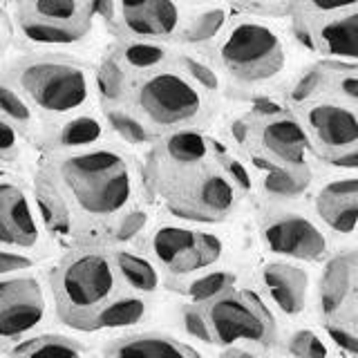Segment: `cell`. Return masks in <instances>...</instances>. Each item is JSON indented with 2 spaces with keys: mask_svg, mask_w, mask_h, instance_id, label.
<instances>
[{
  "mask_svg": "<svg viewBox=\"0 0 358 358\" xmlns=\"http://www.w3.org/2000/svg\"><path fill=\"white\" fill-rule=\"evenodd\" d=\"M238 285V275L233 271H204L195 275L193 280H188L184 285V296H188L190 302L201 305V302L217 298L224 291H229L231 287Z\"/></svg>",
  "mask_w": 358,
  "mask_h": 358,
  "instance_id": "f1b7e54d",
  "label": "cell"
},
{
  "mask_svg": "<svg viewBox=\"0 0 358 358\" xmlns=\"http://www.w3.org/2000/svg\"><path fill=\"white\" fill-rule=\"evenodd\" d=\"M25 134L14 121H9L3 112H0V164H11L22 155V145H25Z\"/></svg>",
  "mask_w": 358,
  "mask_h": 358,
  "instance_id": "d590c367",
  "label": "cell"
},
{
  "mask_svg": "<svg viewBox=\"0 0 358 358\" xmlns=\"http://www.w3.org/2000/svg\"><path fill=\"white\" fill-rule=\"evenodd\" d=\"M148 311H150L148 300L141 294H134V291L126 289L96 313V318L90 324V331L134 327V324L148 318Z\"/></svg>",
  "mask_w": 358,
  "mask_h": 358,
  "instance_id": "cb8c5ba5",
  "label": "cell"
},
{
  "mask_svg": "<svg viewBox=\"0 0 358 358\" xmlns=\"http://www.w3.org/2000/svg\"><path fill=\"white\" fill-rule=\"evenodd\" d=\"M260 285L285 316H298L307 307L309 273L294 262H268L260 268Z\"/></svg>",
  "mask_w": 358,
  "mask_h": 358,
  "instance_id": "d6986e66",
  "label": "cell"
},
{
  "mask_svg": "<svg viewBox=\"0 0 358 358\" xmlns=\"http://www.w3.org/2000/svg\"><path fill=\"white\" fill-rule=\"evenodd\" d=\"M231 9L227 5L210 3L199 7L197 14L184 18V25L179 29L177 41L190 45V48H210L220 38V34L231 20Z\"/></svg>",
  "mask_w": 358,
  "mask_h": 358,
  "instance_id": "7402d4cb",
  "label": "cell"
},
{
  "mask_svg": "<svg viewBox=\"0 0 358 358\" xmlns=\"http://www.w3.org/2000/svg\"><path fill=\"white\" fill-rule=\"evenodd\" d=\"M242 9L262 16H282L287 14V0H235Z\"/></svg>",
  "mask_w": 358,
  "mask_h": 358,
  "instance_id": "ab89813d",
  "label": "cell"
},
{
  "mask_svg": "<svg viewBox=\"0 0 358 358\" xmlns=\"http://www.w3.org/2000/svg\"><path fill=\"white\" fill-rule=\"evenodd\" d=\"M110 130L103 117H96L92 112H74V115L59 117L45 132V150H76L87 148L101 141H108Z\"/></svg>",
  "mask_w": 358,
  "mask_h": 358,
  "instance_id": "ffe728a7",
  "label": "cell"
},
{
  "mask_svg": "<svg viewBox=\"0 0 358 358\" xmlns=\"http://www.w3.org/2000/svg\"><path fill=\"white\" fill-rule=\"evenodd\" d=\"M14 345L9 347L11 356H36V354H70V356H81L87 354L90 350L72 336L65 334H27L22 338L11 341Z\"/></svg>",
  "mask_w": 358,
  "mask_h": 358,
  "instance_id": "4316f807",
  "label": "cell"
},
{
  "mask_svg": "<svg viewBox=\"0 0 358 358\" xmlns=\"http://www.w3.org/2000/svg\"><path fill=\"white\" fill-rule=\"evenodd\" d=\"M210 48L220 70L242 85H264L278 78L287 65V48L280 31L251 16H231Z\"/></svg>",
  "mask_w": 358,
  "mask_h": 358,
  "instance_id": "8992f818",
  "label": "cell"
},
{
  "mask_svg": "<svg viewBox=\"0 0 358 358\" xmlns=\"http://www.w3.org/2000/svg\"><path fill=\"white\" fill-rule=\"evenodd\" d=\"M179 3H184V5H195V7H204V5L215 3V0H179Z\"/></svg>",
  "mask_w": 358,
  "mask_h": 358,
  "instance_id": "b9f144b4",
  "label": "cell"
},
{
  "mask_svg": "<svg viewBox=\"0 0 358 358\" xmlns=\"http://www.w3.org/2000/svg\"><path fill=\"white\" fill-rule=\"evenodd\" d=\"M182 322H184V329H186V334L190 336V338H195V341L204 343V345H213L208 322H206V316H204V311H201L199 305H195V302L184 305Z\"/></svg>",
  "mask_w": 358,
  "mask_h": 358,
  "instance_id": "74e56055",
  "label": "cell"
},
{
  "mask_svg": "<svg viewBox=\"0 0 358 358\" xmlns=\"http://www.w3.org/2000/svg\"><path fill=\"white\" fill-rule=\"evenodd\" d=\"M356 251H345L327 260L318 282V313L322 320H343L356 324Z\"/></svg>",
  "mask_w": 358,
  "mask_h": 358,
  "instance_id": "e0dca14e",
  "label": "cell"
},
{
  "mask_svg": "<svg viewBox=\"0 0 358 358\" xmlns=\"http://www.w3.org/2000/svg\"><path fill=\"white\" fill-rule=\"evenodd\" d=\"M311 150L331 166L354 173L358 166L356 106L331 96H318L296 106Z\"/></svg>",
  "mask_w": 358,
  "mask_h": 358,
  "instance_id": "30bf717a",
  "label": "cell"
},
{
  "mask_svg": "<svg viewBox=\"0 0 358 358\" xmlns=\"http://www.w3.org/2000/svg\"><path fill=\"white\" fill-rule=\"evenodd\" d=\"M48 282L56 318L78 331H90L96 313L126 291L112 251L101 244H78L65 253Z\"/></svg>",
  "mask_w": 358,
  "mask_h": 358,
  "instance_id": "277c9868",
  "label": "cell"
},
{
  "mask_svg": "<svg viewBox=\"0 0 358 358\" xmlns=\"http://www.w3.org/2000/svg\"><path fill=\"white\" fill-rule=\"evenodd\" d=\"M7 81L48 119L83 112L96 96L94 70L65 52H34L11 63Z\"/></svg>",
  "mask_w": 358,
  "mask_h": 358,
  "instance_id": "5b68a950",
  "label": "cell"
},
{
  "mask_svg": "<svg viewBox=\"0 0 358 358\" xmlns=\"http://www.w3.org/2000/svg\"><path fill=\"white\" fill-rule=\"evenodd\" d=\"M143 190L186 222H227L253 179L240 157L199 128L159 134L141 166Z\"/></svg>",
  "mask_w": 358,
  "mask_h": 358,
  "instance_id": "7a4b0ae2",
  "label": "cell"
},
{
  "mask_svg": "<svg viewBox=\"0 0 358 358\" xmlns=\"http://www.w3.org/2000/svg\"><path fill=\"white\" fill-rule=\"evenodd\" d=\"M173 65L179 67L186 76H190L197 85H201L210 94L220 92V76L215 72V67L206 63L204 59H199L195 54H173Z\"/></svg>",
  "mask_w": 358,
  "mask_h": 358,
  "instance_id": "d6a6232c",
  "label": "cell"
},
{
  "mask_svg": "<svg viewBox=\"0 0 358 358\" xmlns=\"http://www.w3.org/2000/svg\"><path fill=\"white\" fill-rule=\"evenodd\" d=\"M3 177H7V171H5L3 166H0V179H3Z\"/></svg>",
  "mask_w": 358,
  "mask_h": 358,
  "instance_id": "ee69618b",
  "label": "cell"
},
{
  "mask_svg": "<svg viewBox=\"0 0 358 358\" xmlns=\"http://www.w3.org/2000/svg\"><path fill=\"white\" fill-rule=\"evenodd\" d=\"M34 264H36V255L0 246V275L25 271V268H31Z\"/></svg>",
  "mask_w": 358,
  "mask_h": 358,
  "instance_id": "f35d334b",
  "label": "cell"
},
{
  "mask_svg": "<svg viewBox=\"0 0 358 358\" xmlns=\"http://www.w3.org/2000/svg\"><path fill=\"white\" fill-rule=\"evenodd\" d=\"M231 134L260 171L309 166L311 145L300 119L271 101L257 103L249 117L231 123Z\"/></svg>",
  "mask_w": 358,
  "mask_h": 358,
  "instance_id": "52a82bcc",
  "label": "cell"
},
{
  "mask_svg": "<svg viewBox=\"0 0 358 358\" xmlns=\"http://www.w3.org/2000/svg\"><path fill=\"white\" fill-rule=\"evenodd\" d=\"M141 166L119 143L52 150L34 175V204L48 233L78 244H106L115 222L139 204Z\"/></svg>",
  "mask_w": 358,
  "mask_h": 358,
  "instance_id": "6da1fadb",
  "label": "cell"
},
{
  "mask_svg": "<svg viewBox=\"0 0 358 358\" xmlns=\"http://www.w3.org/2000/svg\"><path fill=\"white\" fill-rule=\"evenodd\" d=\"M126 81H128V72L123 70L115 56L108 54L94 70V85H96V94L101 96V103H119L123 99Z\"/></svg>",
  "mask_w": 358,
  "mask_h": 358,
  "instance_id": "f546056e",
  "label": "cell"
},
{
  "mask_svg": "<svg viewBox=\"0 0 358 358\" xmlns=\"http://www.w3.org/2000/svg\"><path fill=\"white\" fill-rule=\"evenodd\" d=\"M106 356H175V358H197V347L188 345L186 341L175 338L173 334L166 331H132L112 338L103 345Z\"/></svg>",
  "mask_w": 358,
  "mask_h": 358,
  "instance_id": "44dd1931",
  "label": "cell"
},
{
  "mask_svg": "<svg viewBox=\"0 0 358 358\" xmlns=\"http://www.w3.org/2000/svg\"><path fill=\"white\" fill-rule=\"evenodd\" d=\"M112 257H115L117 271L123 280V285H126V289L141 296H150L155 291L162 289L159 266H157L150 257L139 255L128 249H115L112 251Z\"/></svg>",
  "mask_w": 358,
  "mask_h": 358,
  "instance_id": "d4e9b609",
  "label": "cell"
},
{
  "mask_svg": "<svg viewBox=\"0 0 358 358\" xmlns=\"http://www.w3.org/2000/svg\"><path fill=\"white\" fill-rule=\"evenodd\" d=\"M0 27H9V20H7V16H5V11L0 9Z\"/></svg>",
  "mask_w": 358,
  "mask_h": 358,
  "instance_id": "7bdbcfd3",
  "label": "cell"
},
{
  "mask_svg": "<svg viewBox=\"0 0 358 358\" xmlns=\"http://www.w3.org/2000/svg\"><path fill=\"white\" fill-rule=\"evenodd\" d=\"M291 31L300 45L322 59L356 61L358 56V9L318 18H291Z\"/></svg>",
  "mask_w": 358,
  "mask_h": 358,
  "instance_id": "9a60e30c",
  "label": "cell"
},
{
  "mask_svg": "<svg viewBox=\"0 0 358 358\" xmlns=\"http://www.w3.org/2000/svg\"><path fill=\"white\" fill-rule=\"evenodd\" d=\"M103 121L110 134L128 145H150L157 137L143 126V121L123 103H103Z\"/></svg>",
  "mask_w": 358,
  "mask_h": 358,
  "instance_id": "83f0119b",
  "label": "cell"
},
{
  "mask_svg": "<svg viewBox=\"0 0 358 358\" xmlns=\"http://www.w3.org/2000/svg\"><path fill=\"white\" fill-rule=\"evenodd\" d=\"M322 327L327 338L338 347L347 356H358V334L356 324L343 322V320H322Z\"/></svg>",
  "mask_w": 358,
  "mask_h": 358,
  "instance_id": "8d00e7d4",
  "label": "cell"
},
{
  "mask_svg": "<svg viewBox=\"0 0 358 358\" xmlns=\"http://www.w3.org/2000/svg\"><path fill=\"white\" fill-rule=\"evenodd\" d=\"M112 56L128 74L148 72L173 61V52L168 48V43L143 38H119L117 48L112 50Z\"/></svg>",
  "mask_w": 358,
  "mask_h": 358,
  "instance_id": "603a6c76",
  "label": "cell"
},
{
  "mask_svg": "<svg viewBox=\"0 0 358 358\" xmlns=\"http://www.w3.org/2000/svg\"><path fill=\"white\" fill-rule=\"evenodd\" d=\"M99 18L119 38L177 41L184 25L179 0H99Z\"/></svg>",
  "mask_w": 358,
  "mask_h": 358,
  "instance_id": "8fae6325",
  "label": "cell"
},
{
  "mask_svg": "<svg viewBox=\"0 0 358 358\" xmlns=\"http://www.w3.org/2000/svg\"><path fill=\"white\" fill-rule=\"evenodd\" d=\"M287 354L300 356V358H322V356L329 354V350H327V345H324V341L313 329H298L289 336Z\"/></svg>",
  "mask_w": 358,
  "mask_h": 358,
  "instance_id": "e575fe53",
  "label": "cell"
},
{
  "mask_svg": "<svg viewBox=\"0 0 358 358\" xmlns=\"http://www.w3.org/2000/svg\"><path fill=\"white\" fill-rule=\"evenodd\" d=\"M0 112H3L9 121H14L22 132L34 130L36 112H34V108L16 92L14 87L5 85V83H0Z\"/></svg>",
  "mask_w": 358,
  "mask_h": 358,
  "instance_id": "1f68e13d",
  "label": "cell"
},
{
  "mask_svg": "<svg viewBox=\"0 0 358 358\" xmlns=\"http://www.w3.org/2000/svg\"><path fill=\"white\" fill-rule=\"evenodd\" d=\"M9 34H11V27H0V59H3L9 48Z\"/></svg>",
  "mask_w": 358,
  "mask_h": 358,
  "instance_id": "60d3db41",
  "label": "cell"
},
{
  "mask_svg": "<svg viewBox=\"0 0 358 358\" xmlns=\"http://www.w3.org/2000/svg\"><path fill=\"white\" fill-rule=\"evenodd\" d=\"M213 345L242 343L255 352H266L278 343L280 329L273 311L253 289L231 287L217 298L201 302Z\"/></svg>",
  "mask_w": 358,
  "mask_h": 358,
  "instance_id": "ba28073f",
  "label": "cell"
},
{
  "mask_svg": "<svg viewBox=\"0 0 358 358\" xmlns=\"http://www.w3.org/2000/svg\"><path fill=\"white\" fill-rule=\"evenodd\" d=\"M11 22L31 45H76L92 31L99 0H9Z\"/></svg>",
  "mask_w": 358,
  "mask_h": 358,
  "instance_id": "9c48e42d",
  "label": "cell"
},
{
  "mask_svg": "<svg viewBox=\"0 0 358 358\" xmlns=\"http://www.w3.org/2000/svg\"><path fill=\"white\" fill-rule=\"evenodd\" d=\"M358 9V0H287L289 18H318Z\"/></svg>",
  "mask_w": 358,
  "mask_h": 358,
  "instance_id": "4dcf8cb0",
  "label": "cell"
},
{
  "mask_svg": "<svg viewBox=\"0 0 358 358\" xmlns=\"http://www.w3.org/2000/svg\"><path fill=\"white\" fill-rule=\"evenodd\" d=\"M311 186V168H266L260 177V190L268 199H298Z\"/></svg>",
  "mask_w": 358,
  "mask_h": 358,
  "instance_id": "484cf974",
  "label": "cell"
},
{
  "mask_svg": "<svg viewBox=\"0 0 358 358\" xmlns=\"http://www.w3.org/2000/svg\"><path fill=\"white\" fill-rule=\"evenodd\" d=\"M213 96L179 67H155L148 72L128 74L123 99L119 103L130 108L155 137L173 130L201 128L213 115Z\"/></svg>",
  "mask_w": 358,
  "mask_h": 358,
  "instance_id": "3957f363",
  "label": "cell"
},
{
  "mask_svg": "<svg viewBox=\"0 0 358 358\" xmlns=\"http://www.w3.org/2000/svg\"><path fill=\"white\" fill-rule=\"evenodd\" d=\"M145 224H148V213H145L139 204L128 208L123 215L115 222V227H112V233H110V242L115 244H126L130 240H134L137 235L145 229Z\"/></svg>",
  "mask_w": 358,
  "mask_h": 358,
  "instance_id": "836d02e7",
  "label": "cell"
},
{
  "mask_svg": "<svg viewBox=\"0 0 358 358\" xmlns=\"http://www.w3.org/2000/svg\"><path fill=\"white\" fill-rule=\"evenodd\" d=\"M148 253L171 278H186L215 266L224 255V242L215 233L162 224L150 233Z\"/></svg>",
  "mask_w": 358,
  "mask_h": 358,
  "instance_id": "7c38bea8",
  "label": "cell"
},
{
  "mask_svg": "<svg viewBox=\"0 0 358 358\" xmlns=\"http://www.w3.org/2000/svg\"><path fill=\"white\" fill-rule=\"evenodd\" d=\"M48 311L45 289L36 275H0V341H16L38 327Z\"/></svg>",
  "mask_w": 358,
  "mask_h": 358,
  "instance_id": "5bb4252c",
  "label": "cell"
},
{
  "mask_svg": "<svg viewBox=\"0 0 358 358\" xmlns=\"http://www.w3.org/2000/svg\"><path fill=\"white\" fill-rule=\"evenodd\" d=\"M45 227L25 188L0 179V246L34 253L45 246Z\"/></svg>",
  "mask_w": 358,
  "mask_h": 358,
  "instance_id": "2e32d148",
  "label": "cell"
},
{
  "mask_svg": "<svg viewBox=\"0 0 358 358\" xmlns=\"http://www.w3.org/2000/svg\"><path fill=\"white\" fill-rule=\"evenodd\" d=\"M313 206L327 229L338 235H352L358 222V179L354 173L322 184L316 190Z\"/></svg>",
  "mask_w": 358,
  "mask_h": 358,
  "instance_id": "ac0fdd59",
  "label": "cell"
},
{
  "mask_svg": "<svg viewBox=\"0 0 358 358\" xmlns=\"http://www.w3.org/2000/svg\"><path fill=\"white\" fill-rule=\"evenodd\" d=\"M260 240L266 251L300 262L327 257L329 240L311 217L298 210L268 208L260 217Z\"/></svg>",
  "mask_w": 358,
  "mask_h": 358,
  "instance_id": "4fadbf2b",
  "label": "cell"
}]
</instances>
